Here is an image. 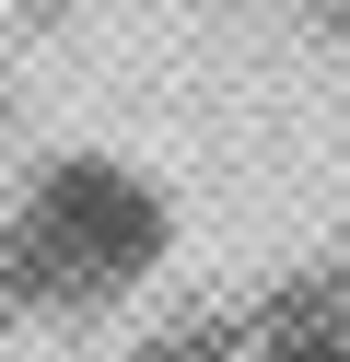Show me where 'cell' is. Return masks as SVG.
<instances>
[{
    "mask_svg": "<svg viewBox=\"0 0 350 362\" xmlns=\"http://www.w3.org/2000/svg\"><path fill=\"white\" fill-rule=\"evenodd\" d=\"M23 245H35V269L59 257L70 281H105V269H129L140 245H152V199H140L129 175H105V164H70V175H47Z\"/></svg>",
    "mask_w": 350,
    "mask_h": 362,
    "instance_id": "obj_1",
    "label": "cell"
}]
</instances>
